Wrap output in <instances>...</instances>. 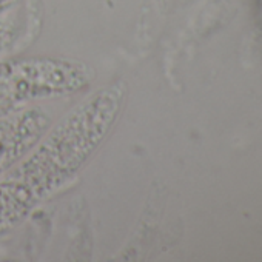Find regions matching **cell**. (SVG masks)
I'll return each mask as SVG.
<instances>
[{"instance_id":"6da1fadb","label":"cell","mask_w":262,"mask_h":262,"mask_svg":"<svg viewBox=\"0 0 262 262\" xmlns=\"http://www.w3.org/2000/svg\"><path fill=\"white\" fill-rule=\"evenodd\" d=\"M125 85H106L60 120L0 174V237L57 194L111 133L125 102Z\"/></svg>"},{"instance_id":"7a4b0ae2","label":"cell","mask_w":262,"mask_h":262,"mask_svg":"<svg viewBox=\"0 0 262 262\" xmlns=\"http://www.w3.org/2000/svg\"><path fill=\"white\" fill-rule=\"evenodd\" d=\"M48 126V113L36 106L0 119V174L34 145Z\"/></svg>"},{"instance_id":"3957f363","label":"cell","mask_w":262,"mask_h":262,"mask_svg":"<svg viewBox=\"0 0 262 262\" xmlns=\"http://www.w3.org/2000/svg\"><path fill=\"white\" fill-rule=\"evenodd\" d=\"M24 0H0V16L13 13L19 5H22Z\"/></svg>"}]
</instances>
